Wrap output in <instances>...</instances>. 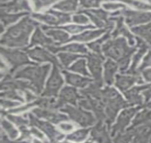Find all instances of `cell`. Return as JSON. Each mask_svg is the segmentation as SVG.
Wrapping results in <instances>:
<instances>
[{
  "label": "cell",
  "mask_w": 151,
  "mask_h": 143,
  "mask_svg": "<svg viewBox=\"0 0 151 143\" xmlns=\"http://www.w3.org/2000/svg\"><path fill=\"white\" fill-rule=\"evenodd\" d=\"M39 23L29 17H24L17 25L12 26L1 37V44L9 47H24L28 44L30 34Z\"/></svg>",
  "instance_id": "cell-1"
},
{
  "label": "cell",
  "mask_w": 151,
  "mask_h": 143,
  "mask_svg": "<svg viewBox=\"0 0 151 143\" xmlns=\"http://www.w3.org/2000/svg\"><path fill=\"white\" fill-rule=\"evenodd\" d=\"M102 51L106 57L117 61L121 72L125 71L129 65L130 57L135 51V47L127 44L123 37L107 41L102 46Z\"/></svg>",
  "instance_id": "cell-2"
},
{
  "label": "cell",
  "mask_w": 151,
  "mask_h": 143,
  "mask_svg": "<svg viewBox=\"0 0 151 143\" xmlns=\"http://www.w3.org/2000/svg\"><path fill=\"white\" fill-rule=\"evenodd\" d=\"M50 65L38 66L31 65L18 70L14 75L15 79H27L35 89L36 94H40L44 88V82L50 70Z\"/></svg>",
  "instance_id": "cell-3"
},
{
  "label": "cell",
  "mask_w": 151,
  "mask_h": 143,
  "mask_svg": "<svg viewBox=\"0 0 151 143\" xmlns=\"http://www.w3.org/2000/svg\"><path fill=\"white\" fill-rule=\"evenodd\" d=\"M101 100L105 104L108 122L110 123L114 120L120 110L130 106V105L123 99L121 94L112 87H107L101 91Z\"/></svg>",
  "instance_id": "cell-4"
},
{
  "label": "cell",
  "mask_w": 151,
  "mask_h": 143,
  "mask_svg": "<svg viewBox=\"0 0 151 143\" xmlns=\"http://www.w3.org/2000/svg\"><path fill=\"white\" fill-rule=\"evenodd\" d=\"M1 54L5 61L11 66V70H10L11 74L24 65H38L37 63L31 62L26 53L18 49H9L1 47Z\"/></svg>",
  "instance_id": "cell-5"
},
{
  "label": "cell",
  "mask_w": 151,
  "mask_h": 143,
  "mask_svg": "<svg viewBox=\"0 0 151 143\" xmlns=\"http://www.w3.org/2000/svg\"><path fill=\"white\" fill-rule=\"evenodd\" d=\"M61 112L68 114V117L82 127H88L93 125L95 118L91 113L85 111L81 108H76L71 105H65L61 108Z\"/></svg>",
  "instance_id": "cell-6"
},
{
  "label": "cell",
  "mask_w": 151,
  "mask_h": 143,
  "mask_svg": "<svg viewBox=\"0 0 151 143\" xmlns=\"http://www.w3.org/2000/svg\"><path fill=\"white\" fill-rule=\"evenodd\" d=\"M86 57L88 60V67L93 77L95 83L101 87L103 85L102 62L104 61V57L102 55L93 52L87 54Z\"/></svg>",
  "instance_id": "cell-7"
},
{
  "label": "cell",
  "mask_w": 151,
  "mask_h": 143,
  "mask_svg": "<svg viewBox=\"0 0 151 143\" xmlns=\"http://www.w3.org/2000/svg\"><path fill=\"white\" fill-rule=\"evenodd\" d=\"M63 84V80L58 67H53L52 72L46 82V88L42 96L45 97H56L58 92Z\"/></svg>",
  "instance_id": "cell-8"
},
{
  "label": "cell",
  "mask_w": 151,
  "mask_h": 143,
  "mask_svg": "<svg viewBox=\"0 0 151 143\" xmlns=\"http://www.w3.org/2000/svg\"><path fill=\"white\" fill-rule=\"evenodd\" d=\"M76 13L88 15L93 22L101 28L103 27L111 30L113 27V22L108 20V13L102 9H79Z\"/></svg>",
  "instance_id": "cell-9"
},
{
  "label": "cell",
  "mask_w": 151,
  "mask_h": 143,
  "mask_svg": "<svg viewBox=\"0 0 151 143\" xmlns=\"http://www.w3.org/2000/svg\"><path fill=\"white\" fill-rule=\"evenodd\" d=\"M27 115H28L27 116L29 117V119L30 125L32 126H37L38 128L42 130L49 137L52 143H56L58 140L63 138V135L59 133L58 131H56L54 127L52 126L50 123H49L48 122L38 120L37 118H35L31 113L27 114Z\"/></svg>",
  "instance_id": "cell-10"
},
{
  "label": "cell",
  "mask_w": 151,
  "mask_h": 143,
  "mask_svg": "<svg viewBox=\"0 0 151 143\" xmlns=\"http://www.w3.org/2000/svg\"><path fill=\"white\" fill-rule=\"evenodd\" d=\"M78 105L85 109L92 110L100 122L106 118V115L104 114V109L106 106L103 101L91 97H83L78 100Z\"/></svg>",
  "instance_id": "cell-11"
},
{
  "label": "cell",
  "mask_w": 151,
  "mask_h": 143,
  "mask_svg": "<svg viewBox=\"0 0 151 143\" xmlns=\"http://www.w3.org/2000/svg\"><path fill=\"white\" fill-rule=\"evenodd\" d=\"M1 90L5 91H16L20 90L25 92L27 90H32L36 93L35 89L32 84L25 81L14 80L12 78V75H7L4 77V80L1 82Z\"/></svg>",
  "instance_id": "cell-12"
},
{
  "label": "cell",
  "mask_w": 151,
  "mask_h": 143,
  "mask_svg": "<svg viewBox=\"0 0 151 143\" xmlns=\"http://www.w3.org/2000/svg\"><path fill=\"white\" fill-rule=\"evenodd\" d=\"M24 50L29 55V57L32 60L39 62H49L52 63L54 66H56L58 68H61V65H60L59 61L55 56L49 53V52L45 50L44 49L41 47H34V49H26Z\"/></svg>",
  "instance_id": "cell-13"
},
{
  "label": "cell",
  "mask_w": 151,
  "mask_h": 143,
  "mask_svg": "<svg viewBox=\"0 0 151 143\" xmlns=\"http://www.w3.org/2000/svg\"><path fill=\"white\" fill-rule=\"evenodd\" d=\"M81 98L83 97H81L78 94V92L75 88L66 86L61 89L59 99H57L60 110L63 107L66 103H70L74 106H76L77 100H79Z\"/></svg>",
  "instance_id": "cell-14"
},
{
  "label": "cell",
  "mask_w": 151,
  "mask_h": 143,
  "mask_svg": "<svg viewBox=\"0 0 151 143\" xmlns=\"http://www.w3.org/2000/svg\"><path fill=\"white\" fill-rule=\"evenodd\" d=\"M121 13L126 17L127 25L130 27L151 21V12L123 10Z\"/></svg>",
  "instance_id": "cell-15"
},
{
  "label": "cell",
  "mask_w": 151,
  "mask_h": 143,
  "mask_svg": "<svg viewBox=\"0 0 151 143\" xmlns=\"http://www.w3.org/2000/svg\"><path fill=\"white\" fill-rule=\"evenodd\" d=\"M32 113L38 118L45 119V120L50 121L54 124H58L60 122L66 121L68 120V117L63 114H60L54 112V110L43 109V108H34L32 110Z\"/></svg>",
  "instance_id": "cell-16"
},
{
  "label": "cell",
  "mask_w": 151,
  "mask_h": 143,
  "mask_svg": "<svg viewBox=\"0 0 151 143\" xmlns=\"http://www.w3.org/2000/svg\"><path fill=\"white\" fill-rule=\"evenodd\" d=\"M0 8H1V12L8 14H10V12L19 13L18 12L19 11H23V10L28 12L32 11L29 3L26 1H1Z\"/></svg>",
  "instance_id": "cell-17"
},
{
  "label": "cell",
  "mask_w": 151,
  "mask_h": 143,
  "mask_svg": "<svg viewBox=\"0 0 151 143\" xmlns=\"http://www.w3.org/2000/svg\"><path fill=\"white\" fill-rule=\"evenodd\" d=\"M140 107L136 108H130V109H127L123 110L119 115L118 118L117 123L114 125L113 128V135H114L116 132L118 131L123 130L129 123L130 119L133 118V115L138 110L140 109Z\"/></svg>",
  "instance_id": "cell-18"
},
{
  "label": "cell",
  "mask_w": 151,
  "mask_h": 143,
  "mask_svg": "<svg viewBox=\"0 0 151 143\" xmlns=\"http://www.w3.org/2000/svg\"><path fill=\"white\" fill-rule=\"evenodd\" d=\"M46 48L49 51L52 52L53 53H56L58 52H69L74 53H83V54H88V49H86L84 44H77V43H73V44H68V45L63 46H59L56 45H49L46 46Z\"/></svg>",
  "instance_id": "cell-19"
},
{
  "label": "cell",
  "mask_w": 151,
  "mask_h": 143,
  "mask_svg": "<svg viewBox=\"0 0 151 143\" xmlns=\"http://www.w3.org/2000/svg\"><path fill=\"white\" fill-rule=\"evenodd\" d=\"M135 82L141 83L143 82L140 77L136 76H128V75H116V86L121 92L124 93L128 88L133 86Z\"/></svg>",
  "instance_id": "cell-20"
},
{
  "label": "cell",
  "mask_w": 151,
  "mask_h": 143,
  "mask_svg": "<svg viewBox=\"0 0 151 143\" xmlns=\"http://www.w3.org/2000/svg\"><path fill=\"white\" fill-rule=\"evenodd\" d=\"M37 44L42 45L45 46V47L46 46L49 45L56 46V43H54L53 42L52 39H50V38H48L47 37H46L39 27H37V29H36L35 32H34L33 36H32V37L30 45L27 46V47H26V49H29V47L37 45Z\"/></svg>",
  "instance_id": "cell-21"
},
{
  "label": "cell",
  "mask_w": 151,
  "mask_h": 143,
  "mask_svg": "<svg viewBox=\"0 0 151 143\" xmlns=\"http://www.w3.org/2000/svg\"><path fill=\"white\" fill-rule=\"evenodd\" d=\"M150 84L143 86H137L133 87L130 90L126 91L124 92L127 99L129 102L130 105H141L143 103V99L141 96L139 94V93L141 90L149 88L150 87Z\"/></svg>",
  "instance_id": "cell-22"
},
{
  "label": "cell",
  "mask_w": 151,
  "mask_h": 143,
  "mask_svg": "<svg viewBox=\"0 0 151 143\" xmlns=\"http://www.w3.org/2000/svg\"><path fill=\"white\" fill-rule=\"evenodd\" d=\"M63 74L65 76L66 81L68 84L71 85L75 86L77 87H81L83 88L86 86L88 85V84L91 83L92 80L87 77H83L81 76L75 75V74L70 73V72L63 70Z\"/></svg>",
  "instance_id": "cell-23"
},
{
  "label": "cell",
  "mask_w": 151,
  "mask_h": 143,
  "mask_svg": "<svg viewBox=\"0 0 151 143\" xmlns=\"http://www.w3.org/2000/svg\"><path fill=\"white\" fill-rule=\"evenodd\" d=\"M42 28L46 32L47 35L53 37L55 40L59 41V42L58 45L64 44V43L68 42L69 41V36H68V34L65 32H63V31L61 30L60 29L56 28V30H55V28H52V27H49L44 25L42 26Z\"/></svg>",
  "instance_id": "cell-24"
},
{
  "label": "cell",
  "mask_w": 151,
  "mask_h": 143,
  "mask_svg": "<svg viewBox=\"0 0 151 143\" xmlns=\"http://www.w3.org/2000/svg\"><path fill=\"white\" fill-rule=\"evenodd\" d=\"M110 20H113V21H116L117 22V27L115 30L114 32H113L112 36L113 37H116L119 34H123V35L126 36V37L128 39L129 41V44L130 45H134L135 41L134 38H133L132 34L128 32V30H127L126 27L123 25V18L122 17H115V18H111Z\"/></svg>",
  "instance_id": "cell-25"
},
{
  "label": "cell",
  "mask_w": 151,
  "mask_h": 143,
  "mask_svg": "<svg viewBox=\"0 0 151 143\" xmlns=\"http://www.w3.org/2000/svg\"><path fill=\"white\" fill-rule=\"evenodd\" d=\"M106 30H98L92 31H86L83 33L73 36L69 39L68 42L71 41H78V42H88V41L92 40L95 38L99 37L103 33H104Z\"/></svg>",
  "instance_id": "cell-26"
},
{
  "label": "cell",
  "mask_w": 151,
  "mask_h": 143,
  "mask_svg": "<svg viewBox=\"0 0 151 143\" xmlns=\"http://www.w3.org/2000/svg\"><path fill=\"white\" fill-rule=\"evenodd\" d=\"M104 80L109 85L113 84L114 81V75L118 70V65L111 60H108L104 64Z\"/></svg>",
  "instance_id": "cell-27"
},
{
  "label": "cell",
  "mask_w": 151,
  "mask_h": 143,
  "mask_svg": "<svg viewBox=\"0 0 151 143\" xmlns=\"http://www.w3.org/2000/svg\"><path fill=\"white\" fill-rule=\"evenodd\" d=\"M137 39H138V46L140 47V49H139L138 53H137V54L134 56V57H133V63H132L131 66H130L129 71L128 72V73L129 74L135 73V68H136L137 65H138L139 61H140L141 57L143 56V54H145V52H146L147 49V46L141 40V39H138V38Z\"/></svg>",
  "instance_id": "cell-28"
},
{
  "label": "cell",
  "mask_w": 151,
  "mask_h": 143,
  "mask_svg": "<svg viewBox=\"0 0 151 143\" xmlns=\"http://www.w3.org/2000/svg\"><path fill=\"white\" fill-rule=\"evenodd\" d=\"M100 88L101 87H99L94 82L93 84H90V85L86 88L81 89L79 92L85 97H91L94 99L101 100V91L102 90Z\"/></svg>",
  "instance_id": "cell-29"
},
{
  "label": "cell",
  "mask_w": 151,
  "mask_h": 143,
  "mask_svg": "<svg viewBox=\"0 0 151 143\" xmlns=\"http://www.w3.org/2000/svg\"><path fill=\"white\" fill-rule=\"evenodd\" d=\"M132 32L137 35L140 36L145 39L147 42L151 44V23L145 25L139 26V27H133Z\"/></svg>",
  "instance_id": "cell-30"
},
{
  "label": "cell",
  "mask_w": 151,
  "mask_h": 143,
  "mask_svg": "<svg viewBox=\"0 0 151 143\" xmlns=\"http://www.w3.org/2000/svg\"><path fill=\"white\" fill-rule=\"evenodd\" d=\"M29 15V12H19L16 14H8L1 12H0V17H1V21L2 22V25L4 26H7L10 24H12L18 20L20 17L26 16Z\"/></svg>",
  "instance_id": "cell-31"
},
{
  "label": "cell",
  "mask_w": 151,
  "mask_h": 143,
  "mask_svg": "<svg viewBox=\"0 0 151 143\" xmlns=\"http://www.w3.org/2000/svg\"><path fill=\"white\" fill-rule=\"evenodd\" d=\"M92 137L93 139H96L100 143H104L105 142H109L105 127H102L101 123H99L98 125L93 129L91 132Z\"/></svg>",
  "instance_id": "cell-32"
},
{
  "label": "cell",
  "mask_w": 151,
  "mask_h": 143,
  "mask_svg": "<svg viewBox=\"0 0 151 143\" xmlns=\"http://www.w3.org/2000/svg\"><path fill=\"white\" fill-rule=\"evenodd\" d=\"M78 2L77 1L68 0L57 2L53 6V9H59L63 12H75L78 7Z\"/></svg>",
  "instance_id": "cell-33"
},
{
  "label": "cell",
  "mask_w": 151,
  "mask_h": 143,
  "mask_svg": "<svg viewBox=\"0 0 151 143\" xmlns=\"http://www.w3.org/2000/svg\"><path fill=\"white\" fill-rule=\"evenodd\" d=\"M32 17L36 20H39V22H44V23L48 24L51 25H59L60 22L59 19L55 15H51V14L46 13L45 15H42V14L34 13L32 14Z\"/></svg>",
  "instance_id": "cell-34"
},
{
  "label": "cell",
  "mask_w": 151,
  "mask_h": 143,
  "mask_svg": "<svg viewBox=\"0 0 151 143\" xmlns=\"http://www.w3.org/2000/svg\"><path fill=\"white\" fill-rule=\"evenodd\" d=\"M150 134L151 128L150 127H143L137 132V135L133 143H147Z\"/></svg>",
  "instance_id": "cell-35"
},
{
  "label": "cell",
  "mask_w": 151,
  "mask_h": 143,
  "mask_svg": "<svg viewBox=\"0 0 151 143\" xmlns=\"http://www.w3.org/2000/svg\"><path fill=\"white\" fill-rule=\"evenodd\" d=\"M58 57H59L60 60H61V63H62L63 66L65 68H68L70 64L74 60H77L78 58L80 57H86L85 55H78V54H70V53H59L58 54Z\"/></svg>",
  "instance_id": "cell-36"
},
{
  "label": "cell",
  "mask_w": 151,
  "mask_h": 143,
  "mask_svg": "<svg viewBox=\"0 0 151 143\" xmlns=\"http://www.w3.org/2000/svg\"><path fill=\"white\" fill-rule=\"evenodd\" d=\"M68 70L73 72H78V73H81L86 76L90 75L88 71H87L86 68V61L83 59H81L76 62L72 66L68 68Z\"/></svg>",
  "instance_id": "cell-37"
},
{
  "label": "cell",
  "mask_w": 151,
  "mask_h": 143,
  "mask_svg": "<svg viewBox=\"0 0 151 143\" xmlns=\"http://www.w3.org/2000/svg\"><path fill=\"white\" fill-rule=\"evenodd\" d=\"M89 132L88 129H86V130H77L76 132H73L71 135L67 136V139L73 141V142H79L83 141L84 139L86 138L87 135H88Z\"/></svg>",
  "instance_id": "cell-38"
},
{
  "label": "cell",
  "mask_w": 151,
  "mask_h": 143,
  "mask_svg": "<svg viewBox=\"0 0 151 143\" xmlns=\"http://www.w3.org/2000/svg\"><path fill=\"white\" fill-rule=\"evenodd\" d=\"M111 35H110L109 32H108L107 34H105L102 38L99 39V40L95 41V42H93L91 43H89L87 44V46L90 48L91 50L94 52V53H96L98 54L101 55V44H102L104 41L108 40L109 39Z\"/></svg>",
  "instance_id": "cell-39"
},
{
  "label": "cell",
  "mask_w": 151,
  "mask_h": 143,
  "mask_svg": "<svg viewBox=\"0 0 151 143\" xmlns=\"http://www.w3.org/2000/svg\"><path fill=\"white\" fill-rule=\"evenodd\" d=\"M1 113L2 115H6L10 121L14 122L15 125H17V126H19V127L22 126H25V125H27L29 122L28 120L24 119L21 116H15V115H9L8 113H6V112L4 111L3 110H1Z\"/></svg>",
  "instance_id": "cell-40"
},
{
  "label": "cell",
  "mask_w": 151,
  "mask_h": 143,
  "mask_svg": "<svg viewBox=\"0 0 151 143\" xmlns=\"http://www.w3.org/2000/svg\"><path fill=\"white\" fill-rule=\"evenodd\" d=\"M94 29V27L92 25H87V26H78V25H68L64 26V27H58V29H62L67 31L68 32L71 34H76L78 32H82L84 30L86 29Z\"/></svg>",
  "instance_id": "cell-41"
},
{
  "label": "cell",
  "mask_w": 151,
  "mask_h": 143,
  "mask_svg": "<svg viewBox=\"0 0 151 143\" xmlns=\"http://www.w3.org/2000/svg\"><path fill=\"white\" fill-rule=\"evenodd\" d=\"M1 126L4 128V130L7 132L8 135H9V137L12 139H14L18 137V132L10 122L5 120H1Z\"/></svg>",
  "instance_id": "cell-42"
},
{
  "label": "cell",
  "mask_w": 151,
  "mask_h": 143,
  "mask_svg": "<svg viewBox=\"0 0 151 143\" xmlns=\"http://www.w3.org/2000/svg\"><path fill=\"white\" fill-rule=\"evenodd\" d=\"M46 13L48 14H51V15H54L59 19L60 23L61 24H65L67 23V22H71V15L69 14L63 13V12H56L54 11L53 9H49L47 12H46Z\"/></svg>",
  "instance_id": "cell-43"
},
{
  "label": "cell",
  "mask_w": 151,
  "mask_h": 143,
  "mask_svg": "<svg viewBox=\"0 0 151 143\" xmlns=\"http://www.w3.org/2000/svg\"><path fill=\"white\" fill-rule=\"evenodd\" d=\"M1 97L3 99L7 98V99H14L20 102H24L23 97L17 93L16 91H5V92H1Z\"/></svg>",
  "instance_id": "cell-44"
},
{
  "label": "cell",
  "mask_w": 151,
  "mask_h": 143,
  "mask_svg": "<svg viewBox=\"0 0 151 143\" xmlns=\"http://www.w3.org/2000/svg\"><path fill=\"white\" fill-rule=\"evenodd\" d=\"M38 106V102L37 99L35 101L33 102H31V103H27L26 105H24L21 107L19 108H17V109H12L9 110L8 112H6V113H21V112L25 111V110L30 109V108L33 107L34 106Z\"/></svg>",
  "instance_id": "cell-45"
},
{
  "label": "cell",
  "mask_w": 151,
  "mask_h": 143,
  "mask_svg": "<svg viewBox=\"0 0 151 143\" xmlns=\"http://www.w3.org/2000/svg\"><path fill=\"white\" fill-rule=\"evenodd\" d=\"M55 1H48V0H46V1H34L33 4H34L35 10L38 11V10L47 7L49 5H51Z\"/></svg>",
  "instance_id": "cell-46"
},
{
  "label": "cell",
  "mask_w": 151,
  "mask_h": 143,
  "mask_svg": "<svg viewBox=\"0 0 151 143\" xmlns=\"http://www.w3.org/2000/svg\"><path fill=\"white\" fill-rule=\"evenodd\" d=\"M81 8L99 7L100 6V1H81L79 2Z\"/></svg>",
  "instance_id": "cell-47"
},
{
  "label": "cell",
  "mask_w": 151,
  "mask_h": 143,
  "mask_svg": "<svg viewBox=\"0 0 151 143\" xmlns=\"http://www.w3.org/2000/svg\"><path fill=\"white\" fill-rule=\"evenodd\" d=\"M128 4H132L135 7L142 10H151V5L145 4L143 2H139V1H128Z\"/></svg>",
  "instance_id": "cell-48"
},
{
  "label": "cell",
  "mask_w": 151,
  "mask_h": 143,
  "mask_svg": "<svg viewBox=\"0 0 151 143\" xmlns=\"http://www.w3.org/2000/svg\"><path fill=\"white\" fill-rule=\"evenodd\" d=\"M73 21L78 24H87L88 23V19L85 15L77 14L73 16Z\"/></svg>",
  "instance_id": "cell-49"
},
{
  "label": "cell",
  "mask_w": 151,
  "mask_h": 143,
  "mask_svg": "<svg viewBox=\"0 0 151 143\" xmlns=\"http://www.w3.org/2000/svg\"><path fill=\"white\" fill-rule=\"evenodd\" d=\"M20 103L16 102H12L10 100H7V99H5L1 98V106L3 108H12L14 107L19 105Z\"/></svg>",
  "instance_id": "cell-50"
},
{
  "label": "cell",
  "mask_w": 151,
  "mask_h": 143,
  "mask_svg": "<svg viewBox=\"0 0 151 143\" xmlns=\"http://www.w3.org/2000/svg\"><path fill=\"white\" fill-rule=\"evenodd\" d=\"M103 6L107 10H116L117 9L125 7L124 4H118V3H104Z\"/></svg>",
  "instance_id": "cell-51"
},
{
  "label": "cell",
  "mask_w": 151,
  "mask_h": 143,
  "mask_svg": "<svg viewBox=\"0 0 151 143\" xmlns=\"http://www.w3.org/2000/svg\"><path fill=\"white\" fill-rule=\"evenodd\" d=\"M149 66H151V51H149L148 54L146 55L145 59L143 60V63L140 65L138 70L139 71H142V70H143L145 68Z\"/></svg>",
  "instance_id": "cell-52"
},
{
  "label": "cell",
  "mask_w": 151,
  "mask_h": 143,
  "mask_svg": "<svg viewBox=\"0 0 151 143\" xmlns=\"http://www.w3.org/2000/svg\"><path fill=\"white\" fill-rule=\"evenodd\" d=\"M59 127L61 130L64 132H71L73 130V126L71 124L68 123H61L59 125Z\"/></svg>",
  "instance_id": "cell-53"
},
{
  "label": "cell",
  "mask_w": 151,
  "mask_h": 143,
  "mask_svg": "<svg viewBox=\"0 0 151 143\" xmlns=\"http://www.w3.org/2000/svg\"><path fill=\"white\" fill-rule=\"evenodd\" d=\"M24 94H25V96H26V99H27V101L29 102L33 101L34 99H37V97H36L35 96H34V94H32V93L29 90L26 91V92H24Z\"/></svg>",
  "instance_id": "cell-54"
},
{
  "label": "cell",
  "mask_w": 151,
  "mask_h": 143,
  "mask_svg": "<svg viewBox=\"0 0 151 143\" xmlns=\"http://www.w3.org/2000/svg\"><path fill=\"white\" fill-rule=\"evenodd\" d=\"M143 75L145 80L147 82H151V69L145 70L143 72Z\"/></svg>",
  "instance_id": "cell-55"
},
{
  "label": "cell",
  "mask_w": 151,
  "mask_h": 143,
  "mask_svg": "<svg viewBox=\"0 0 151 143\" xmlns=\"http://www.w3.org/2000/svg\"><path fill=\"white\" fill-rule=\"evenodd\" d=\"M130 137L128 136H123L116 139V143H128L129 141Z\"/></svg>",
  "instance_id": "cell-56"
},
{
  "label": "cell",
  "mask_w": 151,
  "mask_h": 143,
  "mask_svg": "<svg viewBox=\"0 0 151 143\" xmlns=\"http://www.w3.org/2000/svg\"><path fill=\"white\" fill-rule=\"evenodd\" d=\"M1 143H27V142H12V141L9 140L7 137L6 136L4 135L3 132H1Z\"/></svg>",
  "instance_id": "cell-57"
},
{
  "label": "cell",
  "mask_w": 151,
  "mask_h": 143,
  "mask_svg": "<svg viewBox=\"0 0 151 143\" xmlns=\"http://www.w3.org/2000/svg\"><path fill=\"white\" fill-rule=\"evenodd\" d=\"M31 132H32V133H33L35 136H37V137H39V138L44 139V135H43L39 130H37V129L32 128V130H31Z\"/></svg>",
  "instance_id": "cell-58"
},
{
  "label": "cell",
  "mask_w": 151,
  "mask_h": 143,
  "mask_svg": "<svg viewBox=\"0 0 151 143\" xmlns=\"http://www.w3.org/2000/svg\"><path fill=\"white\" fill-rule=\"evenodd\" d=\"M143 95L145 97V102L148 101L149 99L151 97V89H148L147 91H145L143 92Z\"/></svg>",
  "instance_id": "cell-59"
},
{
  "label": "cell",
  "mask_w": 151,
  "mask_h": 143,
  "mask_svg": "<svg viewBox=\"0 0 151 143\" xmlns=\"http://www.w3.org/2000/svg\"><path fill=\"white\" fill-rule=\"evenodd\" d=\"M4 26L1 24V32H3V31H4Z\"/></svg>",
  "instance_id": "cell-60"
},
{
  "label": "cell",
  "mask_w": 151,
  "mask_h": 143,
  "mask_svg": "<svg viewBox=\"0 0 151 143\" xmlns=\"http://www.w3.org/2000/svg\"><path fill=\"white\" fill-rule=\"evenodd\" d=\"M34 143H42V142H39V141H38V140H34ZM44 143H48V142H46V141H45V142H44Z\"/></svg>",
  "instance_id": "cell-61"
},
{
  "label": "cell",
  "mask_w": 151,
  "mask_h": 143,
  "mask_svg": "<svg viewBox=\"0 0 151 143\" xmlns=\"http://www.w3.org/2000/svg\"><path fill=\"white\" fill-rule=\"evenodd\" d=\"M61 143H70V142H67V141H64V142H61Z\"/></svg>",
  "instance_id": "cell-62"
},
{
  "label": "cell",
  "mask_w": 151,
  "mask_h": 143,
  "mask_svg": "<svg viewBox=\"0 0 151 143\" xmlns=\"http://www.w3.org/2000/svg\"><path fill=\"white\" fill-rule=\"evenodd\" d=\"M85 143H91V141H88V142H85Z\"/></svg>",
  "instance_id": "cell-63"
}]
</instances>
